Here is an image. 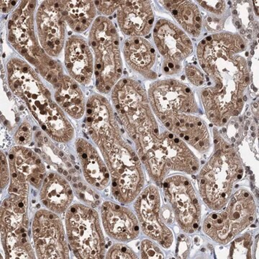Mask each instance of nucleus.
Masks as SVG:
<instances>
[{
  "label": "nucleus",
  "instance_id": "obj_1",
  "mask_svg": "<svg viewBox=\"0 0 259 259\" xmlns=\"http://www.w3.org/2000/svg\"><path fill=\"white\" fill-rule=\"evenodd\" d=\"M215 85L204 89L202 100L209 120L222 127L243 109L242 95L249 82L246 61L235 56L216 65L208 74Z\"/></svg>",
  "mask_w": 259,
  "mask_h": 259
},
{
  "label": "nucleus",
  "instance_id": "obj_2",
  "mask_svg": "<svg viewBox=\"0 0 259 259\" xmlns=\"http://www.w3.org/2000/svg\"><path fill=\"white\" fill-rule=\"evenodd\" d=\"M100 148L112 176V193L119 202L130 203L139 195L144 185L139 158L122 139L120 129Z\"/></svg>",
  "mask_w": 259,
  "mask_h": 259
},
{
  "label": "nucleus",
  "instance_id": "obj_3",
  "mask_svg": "<svg viewBox=\"0 0 259 259\" xmlns=\"http://www.w3.org/2000/svg\"><path fill=\"white\" fill-rule=\"evenodd\" d=\"M215 153L199 173V192L213 210H221L231 198L233 186L242 177L241 161L226 143L218 144Z\"/></svg>",
  "mask_w": 259,
  "mask_h": 259
},
{
  "label": "nucleus",
  "instance_id": "obj_4",
  "mask_svg": "<svg viewBox=\"0 0 259 259\" xmlns=\"http://www.w3.org/2000/svg\"><path fill=\"white\" fill-rule=\"evenodd\" d=\"M112 100L119 118L136 144L146 136L158 134L146 93L136 81L123 79L116 83Z\"/></svg>",
  "mask_w": 259,
  "mask_h": 259
},
{
  "label": "nucleus",
  "instance_id": "obj_5",
  "mask_svg": "<svg viewBox=\"0 0 259 259\" xmlns=\"http://www.w3.org/2000/svg\"><path fill=\"white\" fill-rule=\"evenodd\" d=\"M90 44L96 58L97 88L102 93H108L122 74L119 37L109 19H96L90 33Z\"/></svg>",
  "mask_w": 259,
  "mask_h": 259
},
{
  "label": "nucleus",
  "instance_id": "obj_6",
  "mask_svg": "<svg viewBox=\"0 0 259 259\" xmlns=\"http://www.w3.org/2000/svg\"><path fill=\"white\" fill-rule=\"evenodd\" d=\"M21 88L32 115L42 128L55 141H69L73 136V127L30 66L24 73Z\"/></svg>",
  "mask_w": 259,
  "mask_h": 259
},
{
  "label": "nucleus",
  "instance_id": "obj_7",
  "mask_svg": "<svg viewBox=\"0 0 259 259\" xmlns=\"http://www.w3.org/2000/svg\"><path fill=\"white\" fill-rule=\"evenodd\" d=\"M229 200L224 210L209 214L204 222V231L221 244L229 243L249 226L256 210L254 199L248 190H238Z\"/></svg>",
  "mask_w": 259,
  "mask_h": 259
},
{
  "label": "nucleus",
  "instance_id": "obj_8",
  "mask_svg": "<svg viewBox=\"0 0 259 259\" xmlns=\"http://www.w3.org/2000/svg\"><path fill=\"white\" fill-rule=\"evenodd\" d=\"M66 226L77 258H103L105 241L96 211L82 204H74L66 212Z\"/></svg>",
  "mask_w": 259,
  "mask_h": 259
},
{
  "label": "nucleus",
  "instance_id": "obj_9",
  "mask_svg": "<svg viewBox=\"0 0 259 259\" xmlns=\"http://www.w3.org/2000/svg\"><path fill=\"white\" fill-rule=\"evenodd\" d=\"M149 100L161 122L178 114L197 111L192 90L176 80H162L153 83L149 90Z\"/></svg>",
  "mask_w": 259,
  "mask_h": 259
},
{
  "label": "nucleus",
  "instance_id": "obj_10",
  "mask_svg": "<svg viewBox=\"0 0 259 259\" xmlns=\"http://www.w3.org/2000/svg\"><path fill=\"white\" fill-rule=\"evenodd\" d=\"M163 192L181 228L187 233H194L200 222L201 207L190 181L180 175L170 177L163 182Z\"/></svg>",
  "mask_w": 259,
  "mask_h": 259
},
{
  "label": "nucleus",
  "instance_id": "obj_11",
  "mask_svg": "<svg viewBox=\"0 0 259 259\" xmlns=\"http://www.w3.org/2000/svg\"><path fill=\"white\" fill-rule=\"evenodd\" d=\"M32 236L39 258H69L62 224L54 213L39 210L35 214Z\"/></svg>",
  "mask_w": 259,
  "mask_h": 259
},
{
  "label": "nucleus",
  "instance_id": "obj_12",
  "mask_svg": "<svg viewBox=\"0 0 259 259\" xmlns=\"http://www.w3.org/2000/svg\"><path fill=\"white\" fill-rule=\"evenodd\" d=\"M154 161L167 170L194 175L199 170L197 157L176 135L166 131L158 136L153 144Z\"/></svg>",
  "mask_w": 259,
  "mask_h": 259
},
{
  "label": "nucleus",
  "instance_id": "obj_13",
  "mask_svg": "<svg viewBox=\"0 0 259 259\" xmlns=\"http://www.w3.org/2000/svg\"><path fill=\"white\" fill-rule=\"evenodd\" d=\"M134 207L145 234L164 248L171 246L173 235L160 217V195L156 187L150 185L140 193Z\"/></svg>",
  "mask_w": 259,
  "mask_h": 259
},
{
  "label": "nucleus",
  "instance_id": "obj_14",
  "mask_svg": "<svg viewBox=\"0 0 259 259\" xmlns=\"http://www.w3.org/2000/svg\"><path fill=\"white\" fill-rule=\"evenodd\" d=\"M64 1L44 2L37 13L39 39L48 54L57 56L62 50L65 40Z\"/></svg>",
  "mask_w": 259,
  "mask_h": 259
},
{
  "label": "nucleus",
  "instance_id": "obj_15",
  "mask_svg": "<svg viewBox=\"0 0 259 259\" xmlns=\"http://www.w3.org/2000/svg\"><path fill=\"white\" fill-rule=\"evenodd\" d=\"M243 39L238 34H214L206 37L199 42L197 47L199 64L209 74L216 65L224 62L234 54L245 49Z\"/></svg>",
  "mask_w": 259,
  "mask_h": 259
},
{
  "label": "nucleus",
  "instance_id": "obj_16",
  "mask_svg": "<svg viewBox=\"0 0 259 259\" xmlns=\"http://www.w3.org/2000/svg\"><path fill=\"white\" fill-rule=\"evenodd\" d=\"M153 37L156 47L166 61L180 63L193 51L192 41L187 34L167 20L157 22Z\"/></svg>",
  "mask_w": 259,
  "mask_h": 259
},
{
  "label": "nucleus",
  "instance_id": "obj_17",
  "mask_svg": "<svg viewBox=\"0 0 259 259\" xmlns=\"http://www.w3.org/2000/svg\"><path fill=\"white\" fill-rule=\"evenodd\" d=\"M25 2L13 13L8 27L11 30L9 38L10 41L14 42L18 50L25 58L27 56V59L35 65L36 61L34 56L40 49L34 35L32 15L30 14V11L34 9V5Z\"/></svg>",
  "mask_w": 259,
  "mask_h": 259
},
{
  "label": "nucleus",
  "instance_id": "obj_18",
  "mask_svg": "<svg viewBox=\"0 0 259 259\" xmlns=\"http://www.w3.org/2000/svg\"><path fill=\"white\" fill-rule=\"evenodd\" d=\"M153 10L148 1H122L117 9V22L121 30L131 37L147 35L152 29Z\"/></svg>",
  "mask_w": 259,
  "mask_h": 259
},
{
  "label": "nucleus",
  "instance_id": "obj_19",
  "mask_svg": "<svg viewBox=\"0 0 259 259\" xmlns=\"http://www.w3.org/2000/svg\"><path fill=\"white\" fill-rule=\"evenodd\" d=\"M87 126L90 137L99 147L119 129L113 112L106 99L93 96L88 102Z\"/></svg>",
  "mask_w": 259,
  "mask_h": 259
},
{
  "label": "nucleus",
  "instance_id": "obj_20",
  "mask_svg": "<svg viewBox=\"0 0 259 259\" xmlns=\"http://www.w3.org/2000/svg\"><path fill=\"white\" fill-rule=\"evenodd\" d=\"M102 222L107 234L117 241L134 239L139 234V226L134 213L128 209L111 202L104 203Z\"/></svg>",
  "mask_w": 259,
  "mask_h": 259
},
{
  "label": "nucleus",
  "instance_id": "obj_21",
  "mask_svg": "<svg viewBox=\"0 0 259 259\" xmlns=\"http://www.w3.org/2000/svg\"><path fill=\"white\" fill-rule=\"evenodd\" d=\"M163 124L172 134L187 141L194 148L204 152L210 146L208 131L201 119L187 114H178L169 117Z\"/></svg>",
  "mask_w": 259,
  "mask_h": 259
},
{
  "label": "nucleus",
  "instance_id": "obj_22",
  "mask_svg": "<svg viewBox=\"0 0 259 259\" xmlns=\"http://www.w3.org/2000/svg\"><path fill=\"white\" fill-rule=\"evenodd\" d=\"M65 64L69 74L78 82L89 83L93 76V59L85 40L78 37L68 40Z\"/></svg>",
  "mask_w": 259,
  "mask_h": 259
},
{
  "label": "nucleus",
  "instance_id": "obj_23",
  "mask_svg": "<svg viewBox=\"0 0 259 259\" xmlns=\"http://www.w3.org/2000/svg\"><path fill=\"white\" fill-rule=\"evenodd\" d=\"M77 152L87 181L97 190H102L110 183V172L95 148L85 140L76 142Z\"/></svg>",
  "mask_w": 259,
  "mask_h": 259
},
{
  "label": "nucleus",
  "instance_id": "obj_24",
  "mask_svg": "<svg viewBox=\"0 0 259 259\" xmlns=\"http://www.w3.org/2000/svg\"><path fill=\"white\" fill-rule=\"evenodd\" d=\"M40 198L44 205L51 211L63 212L72 202V190L62 177L51 174L44 181Z\"/></svg>",
  "mask_w": 259,
  "mask_h": 259
},
{
  "label": "nucleus",
  "instance_id": "obj_25",
  "mask_svg": "<svg viewBox=\"0 0 259 259\" xmlns=\"http://www.w3.org/2000/svg\"><path fill=\"white\" fill-rule=\"evenodd\" d=\"M9 158L10 168L15 169L36 188L41 186L45 167L33 151L28 148H14Z\"/></svg>",
  "mask_w": 259,
  "mask_h": 259
},
{
  "label": "nucleus",
  "instance_id": "obj_26",
  "mask_svg": "<svg viewBox=\"0 0 259 259\" xmlns=\"http://www.w3.org/2000/svg\"><path fill=\"white\" fill-rule=\"evenodd\" d=\"M124 52L127 64L140 73H147L156 61L152 46L141 37H131L125 42Z\"/></svg>",
  "mask_w": 259,
  "mask_h": 259
},
{
  "label": "nucleus",
  "instance_id": "obj_27",
  "mask_svg": "<svg viewBox=\"0 0 259 259\" xmlns=\"http://www.w3.org/2000/svg\"><path fill=\"white\" fill-rule=\"evenodd\" d=\"M55 87L56 100L59 106L74 118H81L84 113V102L76 81L64 76Z\"/></svg>",
  "mask_w": 259,
  "mask_h": 259
},
{
  "label": "nucleus",
  "instance_id": "obj_28",
  "mask_svg": "<svg viewBox=\"0 0 259 259\" xmlns=\"http://www.w3.org/2000/svg\"><path fill=\"white\" fill-rule=\"evenodd\" d=\"M167 10L186 31L198 37L202 30V16L197 5L190 1H164Z\"/></svg>",
  "mask_w": 259,
  "mask_h": 259
},
{
  "label": "nucleus",
  "instance_id": "obj_29",
  "mask_svg": "<svg viewBox=\"0 0 259 259\" xmlns=\"http://www.w3.org/2000/svg\"><path fill=\"white\" fill-rule=\"evenodd\" d=\"M63 15L65 20L75 31H85L95 18V3L93 1H64Z\"/></svg>",
  "mask_w": 259,
  "mask_h": 259
},
{
  "label": "nucleus",
  "instance_id": "obj_30",
  "mask_svg": "<svg viewBox=\"0 0 259 259\" xmlns=\"http://www.w3.org/2000/svg\"><path fill=\"white\" fill-rule=\"evenodd\" d=\"M28 226H23L10 231L1 226L2 238L10 258H34L31 245L29 243Z\"/></svg>",
  "mask_w": 259,
  "mask_h": 259
},
{
  "label": "nucleus",
  "instance_id": "obj_31",
  "mask_svg": "<svg viewBox=\"0 0 259 259\" xmlns=\"http://www.w3.org/2000/svg\"><path fill=\"white\" fill-rule=\"evenodd\" d=\"M251 236L248 235L238 238L233 243L231 250L232 258H250V248L251 246Z\"/></svg>",
  "mask_w": 259,
  "mask_h": 259
},
{
  "label": "nucleus",
  "instance_id": "obj_32",
  "mask_svg": "<svg viewBox=\"0 0 259 259\" xmlns=\"http://www.w3.org/2000/svg\"><path fill=\"white\" fill-rule=\"evenodd\" d=\"M141 254L142 258H163L164 257L158 247L148 240H145L141 243Z\"/></svg>",
  "mask_w": 259,
  "mask_h": 259
},
{
  "label": "nucleus",
  "instance_id": "obj_33",
  "mask_svg": "<svg viewBox=\"0 0 259 259\" xmlns=\"http://www.w3.org/2000/svg\"><path fill=\"white\" fill-rule=\"evenodd\" d=\"M107 258H137L133 250L124 245L117 244L112 246L107 255Z\"/></svg>",
  "mask_w": 259,
  "mask_h": 259
},
{
  "label": "nucleus",
  "instance_id": "obj_34",
  "mask_svg": "<svg viewBox=\"0 0 259 259\" xmlns=\"http://www.w3.org/2000/svg\"><path fill=\"white\" fill-rule=\"evenodd\" d=\"M186 74L190 82L195 86H202L205 83L204 74L194 65H187Z\"/></svg>",
  "mask_w": 259,
  "mask_h": 259
},
{
  "label": "nucleus",
  "instance_id": "obj_35",
  "mask_svg": "<svg viewBox=\"0 0 259 259\" xmlns=\"http://www.w3.org/2000/svg\"><path fill=\"white\" fill-rule=\"evenodd\" d=\"M32 128L28 123H23L19 127L18 132L15 135V141L18 145L28 144L31 139Z\"/></svg>",
  "mask_w": 259,
  "mask_h": 259
},
{
  "label": "nucleus",
  "instance_id": "obj_36",
  "mask_svg": "<svg viewBox=\"0 0 259 259\" xmlns=\"http://www.w3.org/2000/svg\"><path fill=\"white\" fill-rule=\"evenodd\" d=\"M94 3L102 13L110 15L118 9L122 1H95Z\"/></svg>",
  "mask_w": 259,
  "mask_h": 259
},
{
  "label": "nucleus",
  "instance_id": "obj_37",
  "mask_svg": "<svg viewBox=\"0 0 259 259\" xmlns=\"http://www.w3.org/2000/svg\"><path fill=\"white\" fill-rule=\"evenodd\" d=\"M204 9L214 14L221 15L226 10V3L223 1H199Z\"/></svg>",
  "mask_w": 259,
  "mask_h": 259
},
{
  "label": "nucleus",
  "instance_id": "obj_38",
  "mask_svg": "<svg viewBox=\"0 0 259 259\" xmlns=\"http://www.w3.org/2000/svg\"><path fill=\"white\" fill-rule=\"evenodd\" d=\"M9 170H8V162L3 153H1V187L4 188L9 182Z\"/></svg>",
  "mask_w": 259,
  "mask_h": 259
},
{
  "label": "nucleus",
  "instance_id": "obj_39",
  "mask_svg": "<svg viewBox=\"0 0 259 259\" xmlns=\"http://www.w3.org/2000/svg\"><path fill=\"white\" fill-rule=\"evenodd\" d=\"M162 216H163V220L167 223H172L174 221V213L171 212V209H169L168 207H163L162 209Z\"/></svg>",
  "mask_w": 259,
  "mask_h": 259
}]
</instances>
